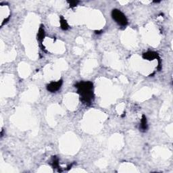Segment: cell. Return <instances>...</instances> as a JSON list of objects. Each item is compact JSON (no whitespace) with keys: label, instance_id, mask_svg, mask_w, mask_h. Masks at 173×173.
Returning a JSON list of instances; mask_svg holds the SVG:
<instances>
[{"label":"cell","instance_id":"cell-1","mask_svg":"<svg viewBox=\"0 0 173 173\" xmlns=\"http://www.w3.org/2000/svg\"><path fill=\"white\" fill-rule=\"evenodd\" d=\"M76 87L84 102H90L93 96V84L90 82H83L78 83Z\"/></svg>","mask_w":173,"mask_h":173},{"label":"cell","instance_id":"cell-2","mask_svg":"<svg viewBox=\"0 0 173 173\" xmlns=\"http://www.w3.org/2000/svg\"><path fill=\"white\" fill-rule=\"evenodd\" d=\"M112 16L113 19L118 24L120 25L125 26L127 24V20L124 16V14L122 13L118 10H113L112 12Z\"/></svg>","mask_w":173,"mask_h":173},{"label":"cell","instance_id":"cell-3","mask_svg":"<svg viewBox=\"0 0 173 173\" xmlns=\"http://www.w3.org/2000/svg\"><path fill=\"white\" fill-rule=\"evenodd\" d=\"M62 81H59L58 82H52L49 85H47V90L51 92H55L58 91L61 87Z\"/></svg>","mask_w":173,"mask_h":173},{"label":"cell","instance_id":"cell-4","mask_svg":"<svg viewBox=\"0 0 173 173\" xmlns=\"http://www.w3.org/2000/svg\"><path fill=\"white\" fill-rule=\"evenodd\" d=\"M157 56H158L157 53L154 52H151V51H149V52L145 53L143 54V58L149 60H153V59L154 58H156Z\"/></svg>","mask_w":173,"mask_h":173},{"label":"cell","instance_id":"cell-5","mask_svg":"<svg viewBox=\"0 0 173 173\" xmlns=\"http://www.w3.org/2000/svg\"><path fill=\"white\" fill-rule=\"evenodd\" d=\"M141 128L143 130H145L147 129V120H146V118L145 116H143V118L141 124Z\"/></svg>","mask_w":173,"mask_h":173},{"label":"cell","instance_id":"cell-6","mask_svg":"<svg viewBox=\"0 0 173 173\" xmlns=\"http://www.w3.org/2000/svg\"><path fill=\"white\" fill-rule=\"evenodd\" d=\"M61 24H62V28H63V29H67L68 28V24L66 22L65 20H62L61 22Z\"/></svg>","mask_w":173,"mask_h":173}]
</instances>
